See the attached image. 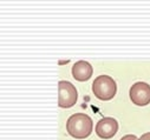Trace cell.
Segmentation results:
<instances>
[{
	"label": "cell",
	"instance_id": "obj_7",
	"mask_svg": "<svg viewBox=\"0 0 150 140\" xmlns=\"http://www.w3.org/2000/svg\"><path fill=\"white\" fill-rule=\"evenodd\" d=\"M121 140H138V139H137V136L134 135V134H128V135H124Z\"/></svg>",
	"mask_w": 150,
	"mask_h": 140
},
{
	"label": "cell",
	"instance_id": "obj_5",
	"mask_svg": "<svg viewBox=\"0 0 150 140\" xmlns=\"http://www.w3.org/2000/svg\"><path fill=\"white\" fill-rule=\"evenodd\" d=\"M118 131V123L116 119L105 117L96 125V133L102 139H111Z\"/></svg>",
	"mask_w": 150,
	"mask_h": 140
},
{
	"label": "cell",
	"instance_id": "obj_8",
	"mask_svg": "<svg viewBox=\"0 0 150 140\" xmlns=\"http://www.w3.org/2000/svg\"><path fill=\"white\" fill-rule=\"evenodd\" d=\"M138 140H150V132H148V133H144Z\"/></svg>",
	"mask_w": 150,
	"mask_h": 140
},
{
	"label": "cell",
	"instance_id": "obj_2",
	"mask_svg": "<svg viewBox=\"0 0 150 140\" xmlns=\"http://www.w3.org/2000/svg\"><path fill=\"white\" fill-rule=\"evenodd\" d=\"M92 92L99 100L108 101L116 95L117 85L115 80L109 76H99L93 80Z\"/></svg>",
	"mask_w": 150,
	"mask_h": 140
},
{
	"label": "cell",
	"instance_id": "obj_1",
	"mask_svg": "<svg viewBox=\"0 0 150 140\" xmlns=\"http://www.w3.org/2000/svg\"><path fill=\"white\" fill-rule=\"evenodd\" d=\"M92 119L85 113H74L66 123L67 133L76 139H85L92 132Z\"/></svg>",
	"mask_w": 150,
	"mask_h": 140
},
{
	"label": "cell",
	"instance_id": "obj_6",
	"mask_svg": "<svg viewBox=\"0 0 150 140\" xmlns=\"http://www.w3.org/2000/svg\"><path fill=\"white\" fill-rule=\"evenodd\" d=\"M92 66L85 60H79L72 66V77L77 81H88L92 77Z\"/></svg>",
	"mask_w": 150,
	"mask_h": 140
},
{
	"label": "cell",
	"instance_id": "obj_4",
	"mask_svg": "<svg viewBox=\"0 0 150 140\" xmlns=\"http://www.w3.org/2000/svg\"><path fill=\"white\" fill-rule=\"evenodd\" d=\"M129 97L137 106H146L150 104V85L143 81L134 84L129 91Z\"/></svg>",
	"mask_w": 150,
	"mask_h": 140
},
{
	"label": "cell",
	"instance_id": "obj_3",
	"mask_svg": "<svg viewBox=\"0 0 150 140\" xmlns=\"http://www.w3.org/2000/svg\"><path fill=\"white\" fill-rule=\"evenodd\" d=\"M78 93L71 83L60 80L58 83V105L62 108H70L77 102Z\"/></svg>",
	"mask_w": 150,
	"mask_h": 140
}]
</instances>
